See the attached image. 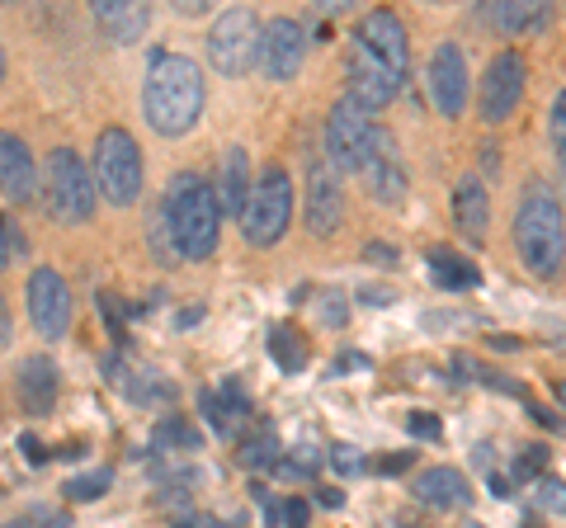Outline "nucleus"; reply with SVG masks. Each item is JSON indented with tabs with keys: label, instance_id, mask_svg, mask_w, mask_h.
<instances>
[{
	"label": "nucleus",
	"instance_id": "1",
	"mask_svg": "<svg viewBox=\"0 0 566 528\" xmlns=\"http://www.w3.org/2000/svg\"><path fill=\"white\" fill-rule=\"evenodd\" d=\"M203 72L199 62L180 57V52H161L151 57L147 85H142V114L161 137H185L193 123L203 118Z\"/></svg>",
	"mask_w": 566,
	"mask_h": 528
},
{
	"label": "nucleus",
	"instance_id": "2",
	"mask_svg": "<svg viewBox=\"0 0 566 528\" xmlns=\"http://www.w3.org/2000/svg\"><path fill=\"white\" fill-rule=\"evenodd\" d=\"M515 251L534 278H557L566 270V213L543 180L524 184L515 208Z\"/></svg>",
	"mask_w": 566,
	"mask_h": 528
},
{
	"label": "nucleus",
	"instance_id": "3",
	"mask_svg": "<svg viewBox=\"0 0 566 528\" xmlns=\"http://www.w3.org/2000/svg\"><path fill=\"white\" fill-rule=\"evenodd\" d=\"M166 222H170V241L185 260H208L218 251V232H222V203L203 175H175L166 189Z\"/></svg>",
	"mask_w": 566,
	"mask_h": 528
},
{
	"label": "nucleus",
	"instance_id": "4",
	"mask_svg": "<svg viewBox=\"0 0 566 528\" xmlns=\"http://www.w3.org/2000/svg\"><path fill=\"white\" fill-rule=\"evenodd\" d=\"M241 236L260 245V251H270V245L283 241V232H289L293 222V180L283 166H270L260 175V180L251 184V193H245L241 203Z\"/></svg>",
	"mask_w": 566,
	"mask_h": 528
},
{
	"label": "nucleus",
	"instance_id": "5",
	"mask_svg": "<svg viewBox=\"0 0 566 528\" xmlns=\"http://www.w3.org/2000/svg\"><path fill=\"white\" fill-rule=\"evenodd\" d=\"M95 175L85 170V161L71 147H52L48 166H43V199H48V213L66 222V226H81L95 218Z\"/></svg>",
	"mask_w": 566,
	"mask_h": 528
},
{
	"label": "nucleus",
	"instance_id": "6",
	"mask_svg": "<svg viewBox=\"0 0 566 528\" xmlns=\"http://www.w3.org/2000/svg\"><path fill=\"white\" fill-rule=\"evenodd\" d=\"M95 189L109 199L114 208L137 203L142 193V147L133 142V133L123 128H104L95 142Z\"/></svg>",
	"mask_w": 566,
	"mask_h": 528
},
{
	"label": "nucleus",
	"instance_id": "7",
	"mask_svg": "<svg viewBox=\"0 0 566 528\" xmlns=\"http://www.w3.org/2000/svg\"><path fill=\"white\" fill-rule=\"evenodd\" d=\"M260 57V20H255V10H227L212 20L208 29V62H212V72L227 76V81H237L245 76L255 66Z\"/></svg>",
	"mask_w": 566,
	"mask_h": 528
},
{
	"label": "nucleus",
	"instance_id": "8",
	"mask_svg": "<svg viewBox=\"0 0 566 528\" xmlns=\"http://www.w3.org/2000/svg\"><path fill=\"white\" fill-rule=\"evenodd\" d=\"M378 123L368 109H359L349 95L335 104L331 118H326V156H331V166L335 170H345V175H359L368 166V156H374L378 147Z\"/></svg>",
	"mask_w": 566,
	"mask_h": 528
},
{
	"label": "nucleus",
	"instance_id": "9",
	"mask_svg": "<svg viewBox=\"0 0 566 528\" xmlns=\"http://www.w3.org/2000/svg\"><path fill=\"white\" fill-rule=\"evenodd\" d=\"M524 85H528V66L520 52H501L486 76H482V91H476V114H482V123H491V128H501V123L515 118V109L524 104Z\"/></svg>",
	"mask_w": 566,
	"mask_h": 528
},
{
	"label": "nucleus",
	"instance_id": "10",
	"mask_svg": "<svg viewBox=\"0 0 566 528\" xmlns=\"http://www.w3.org/2000/svg\"><path fill=\"white\" fill-rule=\"evenodd\" d=\"M29 321L43 340H62L71 330V288L57 270L29 274Z\"/></svg>",
	"mask_w": 566,
	"mask_h": 528
},
{
	"label": "nucleus",
	"instance_id": "11",
	"mask_svg": "<svg viewBox=\"0 0 566 528\" xmlns=\"http://www.w3.org/2000/svg\"><path fill=\"white\" fill-rule=\"evenodd\" d=\"M303 57H307V39H303V24L289 20V14H279L274 24L260 29V66L270 81H293L303 72Z\"/></svg>",
	"mask_w": 566,
	"mask_h": 528
},
{
	"label": "nucleus",
	"instance_id": "12",
	"mask_svg": "<svg viewBox=\"0 0 566 528\" xmlns=\"http://www.w3.org/2000/svg\"><path fill=\"white\" fill-rule=\"evenodd\" d=\"M424 81H430V99H434V109L444 118H458L468 109V62H463V52H458L453 43L434 47L430 76Z\"/></svg>",
	"mask_w": 566,
	"mask_h": 528
},
{
	"label": "nucleus",
	"instance_id": "13",
	"mask_svg": "<svg viewBox=\"0 0 566 528\" xmlns=\"http://www.w3.org/2000/svg\"><path fill=\"white\" fill-rule=\"evenodd\" d=\"M359 47H368L382 66H392V72L406 81V72H411V43H406V29L392 10H374V14H364V24H359V39H354Z\"/></svg>",
	"mask_w": 566,
	"mask_h": 528
},
{
	"label": "nucleus",
	"instance_id": "14",
	"mask_svg": "<svg viewBox=\"0 0 566 528\" xmlns=\"http://www.w3.org/2000/svg\"><path fill=\"white\" fill-rule=\"evenodd\" d=\"M85 6H91L99 33L109 43H118V47L137 43L142 33L151 29V6L147 0H85Z\"/></svg>",
	"mask_w": 566,
	"mask_h": 528
},
{
	"label": "nucleus",
	"instance_id": "15",
	"mask_svg": "<svg viewBox=\"0 0 566 528\" xmlns=\"http://www.w3.org/2000/svg\"><path fill=\"white\" fill-rule=\"evenodd\" d=\"M0 193H6L10 203H33V193H39L33 151L10 133H0Z\"/></svg>",
	"mask_w": 566,
	"mask_h": 528
},
{
	"label": "nucleus",
	"instance_id": "16",
	"mask_svg": "<svg viewBox=\"0 0 566 528\" xmlns=\"http://www.w3.org/2000/svg\"><path fill=\"white\" fill-rule=\"evenodd\" d=\"M340 222H345V193L335 184L331 170L316 166L312 180H307V232L326 241V236L340 232Z\"/></svg>",
	"mask_w": 566,
	"mask_h": 528
},
{
	"label": "nucleus",
	"instance_id": "17",
	"mask_svg": "<svg viewBox=\"0 0 566 528\" xmlns=\"http://www.w3.org/2000/svg\"><path fill=\"white\" fill-rule=\"evenodd\" d=\"M364 180H368V193H374L378 203H401L406 199V170L397 161V142H392V133H378V147L374 156H368V166L359 170Z\"/></svg>",
	"mask_w": 566,
	"mask_h": 528
},
{
	"label": "nucleus",
	"instance_id": "18",
	"mask_svg": "<svg viewBox=\"0 0 566 528\" xmlns=\"http://www.w3.org/2000/svg\"><path fill=\"white\" fill-rule=\"evenodd\" d=\"M14 387H20V406L29 415H48L52 401H57V368H52L48 355H33L20 363V378H14Z\"/></svg>",
	"mask_w": 566,
	"mask_h": 528
},
{
	"label": "nucleus",
	"instance_id": "19",
	"mask_svg": "<svg viewBox=\"0 0 566 528\" xmlns=\"http://www.w3.org/2000/svg\"><path fill=\"white\" fill-rule=\"evenodd\" d=\"M453 222L458 232L472 236V241H486V226H491V199H486V184L476 175H463L453 189Z\"/></svg>",
	"mask_w": 566,
	"mask_h": 528
},
{
	"label": "nucleus",
	"instance_id": "20",
	"mask_svg": "<svg viewBox=\"0 0 566 528\" xmlns=\"http://www.w3.org/2000/svg\"><path fill=\"white\" fill-rule=\"evenodd\" d=\"M416 500L434 505V509H463V505H472V486L458 467H430L416 477Z\"/></svg>",
	"mask_w": 566,
	"mask_h": 528
},
{
	"label": "nucleus",
	"instance_id": "21",
	"mask_svg": "<svg viewBox=\"0 0 566 528\" xmlns=\"http://www.w3.org/2000/svg\"><path fill=\"white\" fill-rule=\"evenodd\" d=\"M199 411L218 434H232L237 420L251 415V397H245L241 382H227V387H212V392H199Z\"/></svg>",
	"mask_w": 566,
	"mask_h": 528
},
{
	"label": "nucleus",
	"instance_id": "22",
	"mask_svg": "<svg viewBox=\"0 0 566 528\" xmlns=\"http://www.w3.org/2000/svg\"><path fill=\"white\" fill-rule=\"evenodd\" d=\"M553 20V0H495V24L505 33H538Z\"/></svg>",
	"mask_w": 566,
	"mask_h": 528
},
{
	"label": "nucleus",
	"instance_id": "23",
	"mask_svg": "<svg viewBox=\"0 0 566 528\" xmlns=\"http://www.w3.org/2000/svg\"><path fill=\"white\" fill-rule=\"evenodd\" d=\"M430 278L439 288H449V293H463V288H476L482 284V274H476V264L472 260H463L458 251H430Z\"/></svg>",
	"mask_w": 566,
	"mask_h": 528
},
{
	"label": "nucleus",
	"instance_id": "24",
	"mask_svg": "<svg viewBox=\"0 0 566 528\" xmlns=\"http://www.w3.org/2000/svg\"><path fill=\"white\" fill-rule=\"evenodd\" d=\"M270 359L283 368V373H303L307 368V359H312V349H307V340H303V330L297 326H274L270 330Z\"/></svg>",
	"mask_w": 566,
	"mask_h": 528
},
{
	"label": "nucleus",
	"instance_id": "25",
	"mask_svg": "<svg viewBox=\"0 0 566 528\" xmlns=\"http://www.w3.org/2000/svg\"><path fill=\"white\" fill-rule=\"evenodd\" d=\"M245 184H251V166H245V147H232V151H227V161H222V199H218V203L227 208V213H241L245 193H251Z\"/></svg>",
	"mask_w": 566,
	"mask_h": 528
},
{
	"label": "nucleus",
	"instance_id": "26",
	"mask_svg": "<svg viewBox=\"0 0 566 528\" xmlns=\"http://www.w3.org/2000/svg\"><path fill=\"white\" fill-rule=\"evenodd\" d=\"M151 448H161V453H189V448H199V430H189L180 415H170V420H161L156 425V434H151Z\"/></svg>",
	"mask_w": 566,
	"mask_h": 528
},
{
	"label": "nucleus",
	"instance_id": "27",
	"mask_svg": "<svg viewBox=\"0 0 566 528\" xmlns=\"http://www.w3.org/2000/svg\"><path fill=\"white\" fill-rule=\"evenodd\" d=\"M241 463H245V467H274V463H283L279 439H274L270 430L251 434V439H245V444H241Z\"/></svg>",
	"mask_w": 566,
	"mask_h": 528
},
{
	"label": "nucleus",
	"instance_id": "28",
	"mask_svg": "<svg viewBox=\"0 0 566 528\" xmlns=\"http://www.w3.org/2000/svg\"><path fill=\"white\" fill-rule=\"evenodd\" d=\"M547 472V448L543 444H524L515 453V463H510V482H538Z\"/></svg>",
	"mask_w": 566,
	"mask_h": 528
},
{
	"label": "nucleus",
	"instance_id": "29",
	"mask_svg": "<svg viewBox=\"0 0 566 528\" xmlns=\"http://www.w3.org/2000/svg\"><path fill=\"white\" fill-rule=\"evenodd\" d=\"M109 482H114V472H109V467H99V472H91V477L66 482V496H71V500H99L104 490H109Z\"/></svg>",
	"mask_w": 566,
	"mask_h": 528
},
{
	"label": "nucleus",
	"instance_id": "30",
	"mask_svg": "<svg viewBox=\"0 0 566 528\" xmlns=\"http://www.w3.org/2000/svg\"><path fill=\"white\" fill-rule=\"evenodd\" d=\"M547 137H553V151H557V166L566 175V91L553 104V118H547Z\"/></svg>",
	"mask_w": 566,
	"mask_h": 528
},
{
	"label": "nucleus",
	"instance_id": "31",
	"mask_svg": "<svg viewBox=\"0 0 566 528\" xmlns=\"http://www.w3.org/2000/svg\"><path fill=\"white\" fill-rule=\"evenodd\" d=\"M538 505L547 509V515H566V482L562 477H538Z\"/></svg>",
	"mask_w": 566,
	"mask_h": 528
},
{
	"label": "nucleus",
	"instance_id": "32",
	"mask_svg": "<svg viewBox=\"0 0 566 528\" xmlns=\"http://www.w3.org/2000/svg\"><path fill=\"white\" fill-rule=\"evenodd\" d=\"M307 515H312V505H307V500H297V496L270 505V519H274V524H289V528H303Z\"/></svg>",
	"mask_w": 566,
	"mask_h": 528
},
{
	"label": "nucleus",
	"instance_id": "33",
	"mask_svg": "<svg viewBox=\"0 0 566 528\" xmlns=\"http://www.w3.org/2000/svg\"><path fill=\"white\" fill-rule=\"evenodd\" d=\"M331 467L340 472V477H354V472H364V453L354 444H335L331 448Z\"/></svg>",
	"mask_w": 566,
	"mask_h": 528
},
{
	"label": "nucleus",
	"instance_id": "34",
	"mask_svg": "<svg viewBox=\"0 0 566 528\" xmlns=\"http://www.w3.org/2000/svg\"><path fill=\"white\" fill-rule=\"evenodd\" d=\"M345 316H349L345 297H340V293H322V321H326L331 330H340V326H345Z\"/></svg>",
	"mask_w": 566,
	"mask_h": 528
},
{
	"label": "nucleus",
	"instance_id": "35",
	"mask_svg": "<svg viewBox=\"0 0 566 528\" xmlns=\"http://www.w3.org/2000/svg\"><path fill=\"white\" fill-rule=\"evenodd\" d=\"M406 430H411L416 439H439V434H444V425H439V415H411V420H406Z\"/></svg>",
	"mask_w": 566,
	"mask_h": 528
},
{
	"label": "nucleus",
	"instance_id": "36",
	"mask_svg": "<svg viewBox=\"0 0 566 528\" xmlns=\"http://www.w3.org/2000/svg\"><path fill=\"white\" fill-rule=\"evenodd\" d=\"M364 260H368V264H382V270H392L401 255L392 251V245H382V241H368V245H364Z\"/></svg>",
	"mask_w": 566,
	"mask_h": 528
},
{
	"label": "nucleus",
	"instance_id": "37",
	"mask_svg": "<svg viewBox=\"0 0 566 528\" xmlns=\"http://www.w3.org/2000/svg\"><path fill=\"white\" fill-rule=\"evenodd\" d=\"M170 6H175V10H180V14H185V20H199V14H208L212 6H218V0H170Z\"/></svg>",
	"mask_w": 566,
	"mask_h": 528
},
{
	"label": "nucleus",
	"instance_id": "38",
	"mask_svg": "<svg viewBox=\"0 0 566 528\" xmlns=\"http://www.w3.org/2000/svg\"><path fill=\"white\" fill-rule=\"evenodd\" d=\"M10 245H14V232H10V222L0 218V270L10 264Z\"/></svg>",
	"mask_w": 566,
	"mask_h": 528
},
{
	"label": "nucleus",
	"instance_id": "39",
	"mask_svg": "<svg viewBox=\"0 0 566 528\" xmlns=\"http://www.w3.org/2000/svg\"><path fill=\"white\" fill-rule=\"evenodd\" d=\"M312 6L322 10V14H345V10L354 6V0H312Z\"/></svg>",
	"mask_w": 566,
	"mask_h": 528
},
{
	"label": "nucleus",
	"instance_id": "40",
	"mask_svg": "<svg viewBox=\"0 0 566 528\" xmlns=\"http://www.w3.org/2000/svg\"><path fill=\"white\" fill-rule=\"evenodd\" d=\"M378 467L382 472H401V467H411V453H392V457H382Z\"/></svg>",
	"mask_w": 566,
	"mask_h": 528
},
{
	"label": "nucleus",
	"instance_id": "41",
	"mask_svg": "<svg viewBox=\"0 0 566 528\" xmlns=\"http://www.w3.org/2000/svg\"><path fill=\"white\" fill-rule=\"evenodd\" d=\"M0 345H10V311H6V303H0Z\"/></svg>",
	"mask_w": 566,
	"mask_h": 528
},
{
	"label": "nucleus",
	"instance_id": "42",
	"mask_svg": "<svg viewBox=\"0 0 566 528\" xmlns=\"http://www.w3.org/2000/svg\"><path fill=\"white\" fill-rule=\"evenodd\" d=\"M364 303H374V307H382V303H387V293H382V288H368V293H364Z\"/></svg>",
	"mask_w": 566,
	"mask_h": 528
},
{
	"label": "nucleus",
	"instance_id": "43",
	"mask_svg": "<svg viewBox=\"0 0 566 528\" xmlns=\"http://www.w3.org/2000/svg\"><path fill=\"white\" fill-rule=\"evenodd\" d=\"M0 81H6V47H0Z\"/></svg>",
	"mask_w": 566,
	"mask_h": 528
},
{
	"label": "nucleus",
	"instance_id": "44",
	"mask_svg": "<svg viewBox=\"0 0 566 528\" xmlns=\"http://www.w3.org/2000/svg\"><path fill=\"white\" fill-rule=\"evenodd\" d=\"M557 401H562V406H566V382H562V387H557Z\"/></svg>",
	"mask_w": 566,
	"mask_h": 528
}]
</instances>
